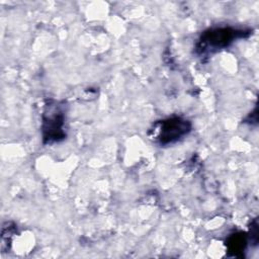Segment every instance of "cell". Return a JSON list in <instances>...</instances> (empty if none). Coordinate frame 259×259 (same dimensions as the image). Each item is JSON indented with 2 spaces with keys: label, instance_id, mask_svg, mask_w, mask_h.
<instances>
[{
  "label": "cell",
  "instance_id": "cell-1",
  "mask_svg": "<svg viewBox=\"0 0 259 259\" xmlns=\"http://www.w3.org/2000/svg\"><path fill=\"white\" fill-rule=\"evenodd\" d=\"M250 29L235 28L232 26H220L209 28L201 33L195 46V52L199 56H208L231 46L237 39L247 37Z\"/></svg>",
  "mask_w": 259,
  "mask_h": 259
},
{
  "label": "cell",
  "instance_id": "cell-2",
  "mask_svg": "<svg viewBox=\"0 0 259 259\" xmlns=\"http://www.w3.org/2000/svg\"><path fill=\"white\" fill-rule=\"evenodd\" d=\"M191 131V122L181 116H171L156 121L150 130V137L160 146L172 145Z\"/></svg>",
  "mask_w": 259,
  "mask_h": 259
},
{
  "label": "cell",
  "instance_id": "cell-3",
  "mask_svg": "<svg viewBox=\"0 0 259 259\" xmlns=\"http://www.w3.org/2000/svg\"><path fill=\"white\" fill-rule=\"evenodd\" d=\"M66 113L64 105L57 101H49L45 105L41 116V135L44 144L58 143L66 138Z\"/></svg>",
  "mask_w": 259,
  "mask_h": 259
},
{
  "label": "cell",
  "instance_id": "cell-4",
  "mask_svg": "<svg viewBox=\"0 0 259 259\" xmlns=\"http://www.w3.org/2000/svg\"><path fill=\"white\" fill-rule=\"evenodd\" d=\"M247 240L244 234L237 233L229 237L227 240V248L230 253H232L234 256H240L242 255L243 251L246 248Z\"/></svg>",
  "mask_w": 259,
  "mask_h": 259
}]
</instances>
